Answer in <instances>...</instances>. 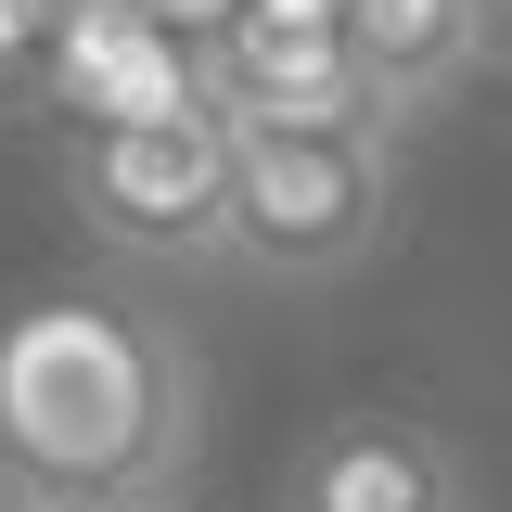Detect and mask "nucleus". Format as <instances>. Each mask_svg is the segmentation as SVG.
Returning a JSON list of instances; mask_svg holds the SVG:
<instances>
[{
  "instance_id": "f257e3e1",
  "label": "nucleus",
  "mask_w": 512,
  "mask_h": 512,
  "mask_svg": "<svg viewBox=\"0 0 512 512\" xmlns=\"http://www.w3.org/2000/svg\"><path fill=\"white\" fill-rule=\"evenodd\" d=\"M192 359L128 295L0 308V500L128 512L192 474Z\"/></svg>"
},
{
  "instance_id": "f03ea898",
  "label": "nucleus",
  "mask_w": 512,
  "mask_h": 512,
  "mask_svg": "<svg viewBox=\"0 0 512 512\" xmlns=\"http://www.w3.org/2000/svg\"><path fill=\"white\" fill-rule=\"evenodd\" d=\"M397 218V128H244L231 141V244L244 282H333Z\"/></svg>"
},
{
  "instance_id": "7ed1b4c3",
  "label": "nucleus",
  "mask_w": 512,
  "mask_h": 512,
  "mask_svg": "<svg viewBox=\"0 0 512 512\" xmlns=\"http://www.w3.org/2000/svg\"><path fill=\"white\" fill-rule=\"evenodd\" d=\"M231 141H244V128L218 116V103L103 116L77 154H64V192H77L90 244L154 256V269H192V256L231 244Z\"/></svg>"
},
{
  "instance_id": "20e7f679",
  "label": "nucleus",
  "mask_w": 512,
  "mask_h": 512,
  "mask_svg": "<svg viewBox=\"0 0 512 512\" xmlns=\"http://www.w3.org/2000/svg\"><path fill=\"white\" fill-rule=\"evenodd\" d=\"M192 64H205V103H218L231 128H397L384 90L359 77V52H346V26H269V13H231Z\"/></svg>"
},
{
  "instance_id": "39448f33",
  "label": "nucleus",
  "mask_w": 512,
  "mask_h": 512,
  "mask_svg": "<svg viewBox=\"0 0 512 512\" xmlns=\"http://www.w3.org/2000/svg\"><path fill=\"white\" fill-rule=\"evenodd\" d=\"M282 512H461V461L436 423H397V410H346L295 448Z\"/></svg>"
},
{
  "instance_id": "423d86ee",
  "label": "nucleus",
  "mask_w": 512,
  "mask_h": 512,
  "mask_svg": "<svg viewBox=\"0 0 512 512\" xmlns=\"http://www.w3.org/2000/svg\"><path fill=\"white\" fill-rule=\"evenodd\" d=\"M346 52L384 90V116L410 128L500 52V0H346Z\"/></svg>"
},
{
  "instance_id": "0eeeda50",
  "label": "nucleus",
  "mask_w": 512,
  "mask_h": 512,
  "mask_svg": "<svg viewBox=\"0 0 512 512\" xmlns=\"http://www.w3.org/2000/svg\"><path fill=\"white\" fill-rule=\"evenodd\" d=\"M116 13H141V26H167V39H192V52H205V39H218L244 0H116Z\"/></svg>"
},
{
  "instance_id": "6e6552de",
  "label": "nucleus",
  "mask_w": 512,
  "mask_h": 512,
  "mask_svg": "<svg viewBox=\"0 0 512 512\" xmlns=\"http://www.w3.org/2000/svg\"><path fill=\"white\" fill-rule=\"evenodd\" d=\"M244 13H269V26H346V0H244Z\"/></svg>"
},
{
  "instance_id": "1a4fd4ad",
  "label": "nucleus",
  "mask_w": 512,
  "mask_h": 512,
  "mask_svg": "<svg viewBox=\"0 0 512 512\" xmlns=\"http://www.w3.org/2000/svg\"><path fill=\"white\" fill-rule=\"evenodd\" d=\"M128 512H167V500H128Z\"/></svg>"
},
{
  "instance_id": "9d476101",
  "label": "nucleus",
  "mask_w": 512,
  "mask_h": 512,
  "mask_svg": "<svg viewBox=\"0 0 512 512\" xmlns=\"http://www.w3.org/2000/svg\"><path fill=\"white\" fill-rule=\"evenodd\" d=\"M0 512H39V500H0Z\"/></svg>"
}]
</instances>
